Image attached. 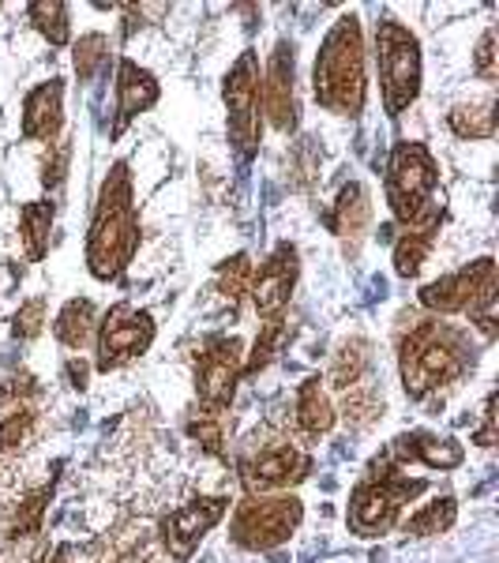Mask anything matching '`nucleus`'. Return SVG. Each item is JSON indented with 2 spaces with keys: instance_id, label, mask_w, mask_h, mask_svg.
Segmentation results:
<instances>
[{
  "instance_id": "f257e3e1",
  "label": "nucleus",
  "mask_w": 499,
  "mask_h": 563,
  "mask_svg": "<svg viewBox=\"0 0 499 563\" xmlns=\"http://www.w3.org/2000/svg\"><path fill=\"white\" fill-rule=\"evenodd\" d=\"M135 249H140V214H135L132 203V177L129 166L117 162L113 174L102 185L95 225H90V241H87L90 275L98 282H117L132 263Z\"/></svg>"
},
{
  "instance_id": "f03ea898",
  "label": "nucleus",
  "mask_w": 499,
  "mask_h": 563,
  "mask_svg": "<svg viewBox=\"0 0 499 563\" xmlns=\"http://www.w3.org/2000/svg\"><path fill=\"white\" fill-rule=\"evenodd\" d=\"M315 98L331 113L357 117L365 109V45H361V23L357 15L334 23V31L323 38V49L315 57Z\"/></svg>"
},
{
  "instance_id": "7ed1b4c3",
  "label": "nucleus",
  "mask_w": 499,
  "mask_h": 563,
  "mask_svg": "<svg viewBox=\"0 0 499 563\" xmlns=\"http://www.w3.org/2000/svg\"><path fill=\"white\" fill-rule=\"evenodd\" d=\"M466 365L469 357L462 334L443 323H417L402 342V384L410 398H424L435 387L458 379Z\"/></svg>"
},
{
  "instance_id": "20e7f679",
  "label": "nucleus",
  "mask_w": 499,
  "mask_h": 563,
  "mask_svg": "<svg viewBox=\"0 0 499 563\" xmlns=\"http://www.w3.org/2000/svg\"><path fill=\"white\" fill-rule=\"evenodd\" d=\"M376 53H379V84H384V106L387 113L398 117L410 109L421 95V45L402 23L384 20L376 31Z\"/></svg>"
},
{
  "instance_id": "39448f33",
  "label": "nucleus",
  "mask_w": 499,
  "mask_h": 563,
  "mask_svg": "<svg viewBox=\"0 0 499 563\" xmlns=\"http://www.w3.org/2000/svg\"><path fill=\"white\" fill-rule=\"evenodd\" d=\"M435 192V162L421 143H398L387 166V199H391L395 214L406 225L417 222L429 211V199Z\"/></svg>"
},
{
  "instance_id": "423d86ee",
  "label": "nucleus",
  "mask_w": 499,
  "mask_h": 563,
  "mask_svg": "<svg viewBox=\"0 0 499 563\" xmlns=\"http://www.w3.org/2000/svg\"><path fill=\"white\" fill-rule=\"evenodd\" d=\"M301 499L293 496H248L237 507V519H233V541L248 552H270L282 541H289V533L301 526Z\"/></svg>"
},
{
  "instance_id": "0eeeda50",
  "label": "nucleus",
  "mask_w": 499,
  "mask_h": 563,
  "mask_svg": "<svg viewBox=\"0 0 499 563\" xmlns=\"http://www.w3.org/2000/svg\"><path fill=\"white\" fill-rule=\"evenodd\" d=\"M424 488V481H406L398 474L387 477H368L365 485L353 493L350 504V526L357 538H376V533L391 530L398 522L402 504H410V496H417Z\"/></svg>"
},
{
  "instance_id": "6e6552de",
  "label": "nucleus",
  "mask_w": 499,
  "mask_h": 563,
  "mask_svg": "<svg viewBox=\"0 0 499 563\" xmlns=\"http://www.w3.org/2000/svg\"><path fill=\"white\" fill-rule=\"evenodd\" d=\"M421 305L432 308V312H469V316H480L496 305V263L492 260H477L469 263L466 271L458 275H447L432 286L421 289Z\"/></svg>"
},
{
  "instance_id": "1a4fd4ad",
  "label": "nucleus",
  "mask_w": 499,
  "mask_h": 563,
  "mask_svg": "<svg viewBox=\"0 0 499 563\" xmlns=\"http://www.w3.org/2000/svg\"><path fill=\"white\" fill-rule=\"evenodd\" d=\"M225 106H230V132L244 158L256 154L259 143V60L256 53H241V60L225 76Z\"/></svg>"
},
{
  "instance_id": "9d476101",
  "label": "nucleus",
  "mask_w": 499,
  "mask_h": 563,
  "mask_svg": "<svg viewBox=\"0 0 499 563\" xmlns=\"http://www.w3.org/2000/svg\"><path fill=\"white\" fill-rule=\"evenodd\" d=\"M154 342V323L147 312L132 305H117L109 308L102 334H98V368H121L135 361L140 353H147Z\"/></svg>"
},
{
  "instance_id": "9b49d317",
  "label": "nucleus",
  "mask_w": 499,
  "mask_h": 563,
  "mask_svg": "<svg viewBox=\"0 0 499 563\" xmlns=\"http://www.w3.org/2000/svg\"><path fill=\"white\" fill-rule=\"evenodd\" d=\"M244 372L241 365V342L237 339H211L199 357L196 368V390L203 398L207 410H225L233 402V387H237V376Z\"/></svg>"
},
{
  "instance_id": "f8f14e48",
  "label": "nucleus",
  "mask_w": 499,
  "mask_h": 563,
  "mask_svg": "<svg viewBox=\"0 0 499 563\" xmlns=\"http://www.w3.org/2000/svg\"><path fill=\"white\" fill-rule=\"evenodd\" d=\"M225 515V499H196L185 504L180 511L162 519V541H166L169 556L188 560L196 552V544L207 538V530H214Z\"/></svg>"
},
{
  "instance_id": "ddd939ff",
  "label": "nucleus",
  "mask_w": 499,
  "mask_h": 563,
  "mask_svg": "<svg viewBox=\"0 0 499 563\" xmlns=\"http://www.w3.org/2000/svg\"><path fill=\"white\" fill-rule=\"evenodd\" d=\"M308 474H312V459L304 451L289 448V443H278V448H267L259 459H252L244 466V488L256 496V493H270V488H289L297 481H304Z\"/></svg>"
},
{
  "instance_id": "4468645a",
  "label": "nucleus",
  "mask_w": 499,
  "mask_h": 563,
  "mask_svg": "<svg viewBox=\"0 0 499 563\" xmlns=\"http://www.w3.org/2000/svg\"><path fill=\"white\" fill-rule=\"evenodd\" d=\"M293 282H297V249L289 241H282L275 249V256L263 263V271L252 278V301H256L259 316L278 320V312L289 305Z\"/></svg>"
},
{
  "instance_id": "2eb2a0df",
  "label": "nucleus",
  "mask_w": 499,
  "mask_h": 563,
  "mask_svg": "<svg viewBox=\"0 0 499 563\" xmlns=\"http://www.w3.org/2000/svg\"><path fill=\"white\" fill-rule=\"evenodd\" d=\"M263 106L278 132L297 129V90H293V45L278 42L267 65V84H263Z\"/></svg>"
},
{
  "instance_id": "dca6fc26",
  "label": "nucleus",
  "mask_w": 499,
  "mask_h": 563,
  "mask_svg": "<svg viewBox=\"0 0 499 563\" xmlns=\"http://www.w3.org/2000/svg\"><path fill=\"white\" fill-rule=\"evenodd\" d=\"M158 102V84L147 68H140L135 60H121L117 68V124H113V135H121L129 129V121L151 109Z\"/></svg>"
},
{
  "instance_id": "f3484780",
  "label": "nucleus",
  "mask_w": 499,
  "mask_h": 563,
  "mask_svg": "<svg viewBox=\"0 0 499 563\" xmlns=\"http://www.w3.org/2000/svg\"><path fill=\"white\" fill-rule=\"evenodd\" d=\"M60 98H65V87L60 79H49V84L34 87L23 102V135L26 140H57L60 132Z\"/></svg>"
},
{
  "instance_id": "a211bd4d",
  "label": "nucleus",
  "mask_w": 499,
  "mask_h": 563,
  "mask_svg": "<svg viewBox=\"0 0 499 563\" xmlns=\"http://www.w3.org/2000/svg\"><path fill=\"white\" fill-rule=\"evenodd\" d=\"M440 222H443V211L440 207H429L417 222H410V230H406V238L395 244V271L402 278H413L417 271H421L424 256H429L435 233H440Z\"/></svg>"
},
{
  "instance_id": "6ab92c4d",
  "label": "nucleus",
  "mask_w": 499,
  "mask_h": 563,
  "mask_svg": "<svg viewBox=\"0 0 499 563\" xmlns=\"http://www.w3.org/2000/svg\"><path fill=\"white\" fill-rule=\"evenodd\" d=\"M368 218H372L368 192H365V185H357V180H353V185H346L339 192V203H334L326 225H331L339 238H361V230L368 225Z\"/></svg>"
},
{
  "instance_id": "aec40b11",
  "label": "nucleus",
  "mask_w": 499,
  "mask_h": 563,
  "mask_svg": "<svg viewBox=\"0 0 499 563\" xmlns=\"http://www.w3.org/2000/svg\"><path fill=\"white\" fill-rule=\"evenodd\" d=\"M297 424L308 435H323L334 429V406L320 387V379H304L297 390Z\"/></svg>"
},
{
  "instance_id": "412c9836",
  "label": "nucleus",
  "mask_w": 499,
  "mask_h": 563,
  "mask_svg": "<svg viewBox=\"0 0 499 563\" xmlns=\"http://www.w3.org/2000/svg\"><path fill=\"white\" fill-rule=\"evenodd\" d=\"M368 342L365 339H350L342 342V350L334 353L331 361V387L334 390H346L353 384H361V379L368 376Z\"/></svg>"
},
{
  "instance_id": "4be33fe9",
  "label": "nucleus",
  "mask_w": 499,
  "mask_h": 563,
  "mask_svg": "<svg viewBox=\"0 0 499 563\" xmlns=\"http://www.w3.org/2000/svg\"><path fill=\"white\" fill-rule=\"evenodd\" d=\"M53 331H57V339L65 342L68 350H84L90 342V334H95V305L68 301L65 312H60L57 323H53Z\"/></svg>"
},
{
  "instance_id": "5701e85b",
  "label": "nucleus",
  "mask_w": 499,
  "mask_h": 563,
  "mask_svg": "<svg viewBox=\"0 0 499 563\" xmlns=\"http://www.w3.org/2000/svg\"><path fill=\"white\" fill-rule=\"evenodd\" d=\"M342 413H346V421L357 424V429H365V424H372L379 413H384V398L376 395V387H372L368 376L361 379V384L342 390Z\"/></svg>"
},
{
  "instance_id": "b1692460",
  "label": "nucleus",
  "mask_w": 499,
  "mask_h": 563,
  "mask_svg": "<svg viewBox=\"0 0 499 563\" xmlns=\"http://www.w3.org/2000/svg\"><path fill=\"white\" fill-rule=\"evenodd\" d=\"M451 132L462 140H492L496 135V113L492 106H455L447 117Z\"/></svg>"
},
{
  "instance_id": "393cba45",
  "label": "nucleus",
  "mask_w": 499,
  "mask_h": 563,
  "mask_svg": "<svg viewBox=\"0 0 499 563\" xmlns=\"http://www.w3.org/2000/svg\"><path fill=\"white\" fill-rule=\"evenodd\" d=\"M49 230H53V203H26L23 207V244L26 256L42 260L49 249Z\"/></svg>"
},
{
  "instance_id": "a878e982",
  "label": "nucleus",
  "mask_w": 499,
  "mask_h": 563,
  "mask_svg": "<svg viewBox=\"0 0 499 563\" xmlns=\"http://www.w3.org/2000/svg\"><path fill=\"white\" fill-rule=\"evenodd\" d=\"M455 515H458L455 499L443 496V499H435V504L424 507L421 515H413V519L406 522V533H410V538H432V533L451 530V526H455Z\"/></svg>"
},
{
  "instance_id": "bb28decb",
  "label": "nucleus",
  "mask_w": 499,
  "mask_h": 563,
  "mask_svg": "<svg viewBox=\"0 0 499 563\" xmlns=\"http://www.w3.org/2000/svg\"><path fill=\"white\" fill-rule=\"evenodd\" d=\"M31 23L38 26L53 45L68 42V8L60 4V0H38V4H31Z\"/></svg>"
},
{
  "instance_id": "cd10ccee",
  "label": "nucleus",
  "mask_w": 499,
  "mask_h": 563,
  "mask_svg": "<svg viewBox=\"0 0 499 563\" xmlns=\"http://www.w3.org/2000/svg\"><path fill=\"white\" fill-rule=\"evenodd\" d=\"M49 496H53V485L26 496L23 504H20V511H15L12 526H8V538H12V541L34 538V533H38V526H42V511H45V504H49Z\"/></svg>"
},
{
  "instance_id": "c85d7f7f",
  "label": "nucleus",
  "mask_w": 499,
  "mask_h": 563,
  "mask_svg": "<svg viewBox=\"0 0 499 563\" xmlns=\"http://www.w3.org/2000/svg\"><path fill=\"white\" fill-rule=\"evenodd\" d=\"M106 57H109L106 34H84V38L76 42V76H79V84L95 79L98 68L106 65Z\"/></svg>"
},
{
  "instance_id": "c756f323",
  "label": "nucleus",
  "mask_w": 499,
  "mask_h": 563,
  "mask_svg": "<svg viewBox=\"0 0 499 563\" xmlns=\"http://www.w3.org/2000/svg\"><path fill=\"white\" fill-rule=\"evenodd\" d=\"M248 278H252V263H248L244 252L222 263V271H218V286H222V294H225V301H230V308H237L244 286H248Z\"/></svg>"
},
{
  "instance_id": "7c9ffc66",
  "label": "nucleus",
  "mask_w": 499,
  "mask_h": 563,
  "mask_svg": "<svg viewBox=\"0 0 499 563\" xmlns=\"http://www.w3.org/2000/svg\"><path fill=\"white\" fill-rule=\"evenodd\" d=\"M222 424H225L222 410H207V413H199L192 424H188V432H192V440L203 443L211 455H222V443H225Z\"/></svg>"
},
{
  "instance_id": "2f4dec72",
  "label": "nucleus",
  "mask_w": 499,
  "mask_h": 563,
  "mask_svg": "<svg viewBox=\"0 0 499 563\" xmlns=\"http://www.w3.org/2000/svg\"><path fill=\"white\" fill-rule=\"evenodd\" d=\"M34 429V410H15L8 413L4 421H0V455H8V451L23 448L26 435Z\"/></svg>"
},
{
  "instance_id": "473e14b6",
  "label": "nucleus",
  "mask_w": 499,
  "mask_h": 563,
  "mask_svg": "<svg viewBox=\"0 0 499 563\" xmlns=\"http://www.w3.org/2000/svg\"><path fill=\"white\" fill-rule=\"evenodd\" d=\"M286 339V323L282 320H267V327L259 331V339H256V353H252V361L244 365V372H259L263 365H267L270 357H275V350H278V342Z\"/></svg>"
},
{
  "instance_id": "72a5a7b5",
  "label": "nucleus",
  "mask_w": 499,
  "mask_h": 563,
  "mask_svg": "<svg viewBox=\"0 0 499 563\" xmlns=\"http://www.w3.org/2000/svg\"><path fill=\"white\" fill-rule=\"evenodd\" d=\"M42 323H45V301L34 297V301H26L20 312H15V339H38Z\"/></svg>"
},
{
  "instance_id": "f704fd0d",
  "label": "nucleus",
  "mask_w": 499,
  "mask_h": 563,
  "mask_svg": "<svg viewBox=\"0 0 499 563\" xmlns=\"http://www.w3.org/2000/svg\"><path fill=\"white\" fill-rule=\"evenodd\" d=\"M68 158H71V143H65V140H60L57 147H53V154H49V158H45V174H42L45 188H60V185H65V174H68Z\"/></svg>"
},
{
  "instance_id": "c9c22d12",
  "label": "nucleus",
  "mask_w": 499,
  "mask_h": 563,
  "mask_svg": "<svg viewBox=\"0 0 499 563\" xmlns=\"http://www.w3.org/2000/svg\"><path fill=\"white\" fill-rule=\"evenodd\" d=\"M474 71L480 79H496L499 68H496V31H485L477 42V53H474Z\"/></svg>"
},
{
  "instance_id": "e433bc0d",
  "label": "nucleus",
  "mask_w": 499,
  "mask_h": 563,
  "mask_svg": "<svg viewBox=\"0 0 499 563\" xmlns=\"http://www.w3.org/2000/svg\"><path fill=\"white\" fill-rule=\"evenodd\" d=\"M492 402H496V398H488L485 429L477 432V443H480V448H492V443H496V413H492Z\"/></svg>"
},
{
  "instance_id": "4c0bfd02",
  "label": "nucleus",
  "mask_w": 499,
  "mask_h": 563,
  "mask_svg": "<svg viewBox=\"0 0 499 563\" xmlns=\"http://www.w3.org/2000/svg\"><path fill=\"white\" fill-rule=\"evenodd\" d=\"M68 379H71V387H79V390H84L87 387V365H84V361H68Z\"/></svg>"
},
{
  "instance_id": "58836bf2",
  "label": "nucleus",
  "mask_w": 499,
  "mask_h": 563,
  "mask_svg": "<svg viewBox=\"0 0 499 563\" xmlns=\"http://www.w3.org/2000/svg\"><path fill=\"white\" fill-rule=\"evenodd\" d=\"M71 560H76V549H71V544H60V549L53 552V556L45 560V563H71Z\"/></svg>"
}]
</instances>
